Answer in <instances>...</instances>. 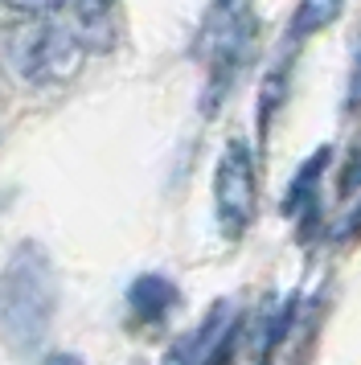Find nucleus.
Returning <instances> with one entry per match:
<instances>
[{
  "label": "nucleus",
  "instance_id": "3",
  "mask_svg": "<svg viewBox=\"0 0 361 365\" xmlns=\"http://www.w3.org/2000/svg\"><path fill=\"white\" fill-rule=\"evenodd\" d=\"M86 46L78 41L74 25L54 17H25L4 41V58L21 83L29 86H58L74 78L82 66Z\"/></svg>",
  "mask_w": 361,
  "mask_h": 365
},
{
  "label": "nucleus",
  "instance_id": "6",
  "mask_svg": "<svg viewBox=\"0 0 361 365\" xmlns=\"http://www.w3.org/2000/svg\"><path fill=\"white\" fill-rule=\"evenodd\" d=\"M177 304H180L177 283L164 279V275H140V279L128 287V316L140 324V329H156V324H164Z\"/></svg>",
  "mask_w": 361,
  "mask_h": 365
},
{
  "label": "nucleus",
  "instance_id": "8",
  "mask_svg": "<svg viewBox=\"0 0 361 365\" xmlns=\"http://www.w3.org/2000/svg\"><path fill=\"white\" fill-rule=\"evenodd\" d=\"M328 156H332L328 148H316L312 152V160H304V168L295 173V181L288 185V201H283L288 214H300L304 205H316V189H320V177H325Z\"/></svg>",
  "mask_w": 361,
  "mask_h": 365
},
{
  "label": "nucleus",
  "instance_id": "13",
  "mask_svg": "<svg viewBox=\"0 0 361 365\" xmlns=\"http://www.w3.org/2000/svg\"><path fill=\"white\" fill-rule=\"evenodd\" d=\"M46 365H82L78 357H66V353H58V357H49Z\"/></svg>",
  "mask_w": 361,
  "mask_h": 365
},
{
  "label": "nucleus",
  "instance_id": "5",
  "mask_svg": "<svg viewBox=\"0 0 361 365\" xmlns=\"http://www.w3.org/2000/svg\"><path fill=\"white\" fill-rule=\"evenodd\" d=\"M230 324H234V308H230L226 299H222V304H213L197 329H189L185 336H177V341L168 345L164 365H205V361H210V353L218 349V341L226 336Z\"/></svg>",
  "mask_w": 361,
  "mask_h": 365
},
{
  "label": "nucleus",
  "instance_id": "1",
  "mask_svg": "<svg viewBox=\"0 0 361 365\" xmlns=\"http://www.w3.org/2000/svg\"><path fill=\"white\" fill-rule=\"evenodd\" d=\"M58 312V271L41 242H21L0 267V345L29 353Z\"/></svg>",
  "mask_w": 361,
  "mask_h": 365
},
{
  "label": "nucleus",
  "instance_id": "11",
  "mask_svg": "<svg viewBox=\"0 0 361 365\" xmlns=\"http://www.w3.org/2000/svg\"><path fill=\"white\" fill-rule=\"evenodd\" d=\"M345 111L349 115L361 111V46L353 50V70H349V86H345Z\"/></svg>",
  "mask_w": 361,
  "mask_h": 365
},
{
  "label": "nucleus",
  "instance_id": "4",
  "mask_svg": "<svg viewBox=\"0 0 361 365\" xmlns=\"http://www.w3.org/2000/svg\"><path fill=\"white\" fill-rule=\"evenodd\" d=\"M259 210V177H255V156L243 140H230L218 168H213V214L218 230L226 238H243Z\"/></svg>",
  "mask_w": 361,
  "mask_h": 365
},
{
  "label": "nucleus",
  "instance_id": "7",
  "mask_svg": "<svg viewBox=\"0 0 361 365\" xmlns=\"http://www.w3.org/2000/svg\"><path fill=\"white\" fill-rule=\"evenodd\" d=\"M345 0H300L292 13V25H288V41H308L312 34H320L325 25H332V21L341 17Z\"/></svg>",
  "mask_w": 361,
  "mask_h": 365
},
{
  "label": "nucleus",
  "instance_id": "12",
  "mask_svg": "<svg viewBox=\"0 0 361 365\" xmlns=\"http://www.w3.org/2000/svg\"><path fill=\"white\" fill-rule=\"evenodd\" d=\"M4 4L21 17H54L62 9V0H4Z\"/></svg>",
  "mask_w": 361,
  "mask_h": 365
},
{
  "label": "nucleus",
  "instance_id": "10",
  "mask_svg": "<svg viewBox=\"0 0 361 365\" xmlns=\"http://www.w3.org/2000/svg\"><path fill=\"white\" fill-rule=\"evenodd\" d=\"M115 4H119V0H62V9L70 13V21H74V34H78L82 46H86V34H91V29L107 25V17L115 13Z\"/></svg>",
  "mask_w": 361,
  "mask_h": 365
},
{
  "label": "nucleus",
  "instance_id": "2",
  "mask_svg": "<svg viewBox=\"0 0 361 365\" xmlns=\"http://www.w3.org/2000/svg\"><path fill=\"white\" fill-rule=\"evenodd\" d=\"M250 46H255L250 0H213L197 34V58L205 66V111L222 107L243 62L250 58Z\"/></svg>",
  "mask_w": 361,
  "mask_h": 365
},
{
  "label": "nucleus",
  "instance_id": "9",
  "mask_svg": "<svg viewBox=\"0 0 361 365\" xmlns=\"http://www.w3.org/2000/svg\"><path fill=\"white\" fill-rule=\"evenodd\" d=\"M292 316H295V299L279 304V308H267V312L259 316V336H255V361L259 365L271 361V353H275L279 341L292 329Z\"/></svg>",
  "mask_w": 361,
  "mask_h": 365
}]
</instances>
